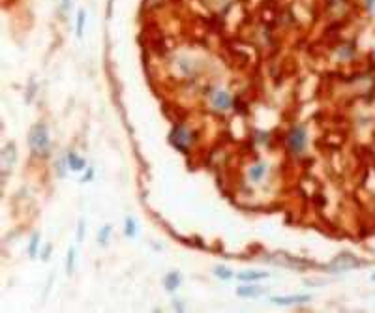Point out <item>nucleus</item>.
<instances>
[{
  "label": "nucleus",
  "instance_id": "1",
  "mask_svg": "<svg viewBox=\"0 0 375 313\" xmlns=\"http://www.w3.org/2000/svg\"><path fill=\"white\" fill-rule=\"evenodd\" d=\"M28 147L32 156L40 160H47L51 156V135L45 122H36L28 130Z\"/></svg>",
  "mask_w": 375,
  "mask_h": 313
},
{
  "label": "nucleus",
  "instance_id": "2",
  "mask_svg": "<svg viewBox=\"0 0 375 313\" xmlns=\"http://www.w3.org/2000/svg\"><path fill=\"white\" fill-rule=\"evenodd\" d=\"M285 145H287V150H289L293 156H300V154L306 152V147H308V132L306 128L296 124L287 132L285 135Z\"/></svg>",
  "mask_w": 375,
  "mask_h": 313
},
{
  "label": "nucleus",
  "instance_id": "3",
  "mask_svg": "<svg viewBox=\"0 0 375 313\" xmlns=\"http://www.w3.org/2000/svg\"><path fill=\"white\" fill-rule=\"evenodd\" d=\"M193 139H195L193 132L188 130L184 124H177V126H173V130L169 132V143H171L177 150H180V152H190L191 145H193Z\"/></svg>",
  "mask_w": 375,
  "mask_h": 313
},
{
  "label": "nucleus",
  "instance_id": "4",
  "mask_svg": "<svg viewBox=\"0 0 375 313\" xmlns=\"http://www.w3.org/2000/svg\"><path fill=\"white\" fill-rule=\"evenodd\" d=\"M358 265H360V261L356 259L353 254H340L329 265V270L330 272H345V270H351Z\"/></svg>",
  "mask_w": 375,
  "mask_h": 313
},
{
  "label": "nucleus",
  "instance_id": "5",
  "mask_svg": "<svg viewBox=\"0 0 375 313\" xmlns=\"http://www.w3.org/2000/svg\"><path fill=\"white\" fill-rule=\"evenodd\" d=\"M210 107L218 113H225L233 107V96L227 90H214L210 96Z\"/></svg>",
  "mask_w": 375,
  "mask_h": 313
},
{
  "label": "nucleus",
  "instance_id": "6",
  "mask_svg": "<svg viewBox=\"0 0 375 313\" xmlns=\"http://www.w3.org/2000/svg\"><path fill=\"white\" fill-rule=\"evenodd\" d=\"M15 161H17V147H15V143H8L2 150V174L4 176L12 171Z\"/></svg>",
  "mask_w": 375,
  "mask_h": 313
},
{
  "label": "nucleus",
  "instance_id": "7",
  "mask_svg": "<svg viewBox=\"0 0 375 313\" xmlns=\"http://www.w3.org/2000/svg\"><path fill=\"white\" fill-rule=\"evenodd\" d=\"M311 294H291V296H272L270 302L278 306H295V304H308Z\"/></svg>",
  "mask_w": 375,
  "mask_h": 313
},
{
  "label": "nucleus",
  "instance_id": "8",
  "mask_svg": "<svg viewBox=\"0 0 375 313\" xmlns=\"http://www.w3.org/2000/svg\"><path fill=\"white\" fill-rule=\"evenodd\" d=\"M266 171H269L266 163H264V161H257V163L250 165V169H248V180L253 182V184H259V182L264 178Z\"/></svg>",
  "mask_w": 375,
  "mask_h": 313
},
{
  "label": "nucleus",
  "instance_id": "9",
  "mask_svg": "<svg viewBox=\"0 0 375 313\" xmlns=\"http://www.w3.org/2000/svg\"><path fill=\"white\" fill-rule=\"evenodd\" d=\"M270 274L269 272H259V270H244V272L237 274V280L244 281V283H255V281L266 280Z\"/></svg>",
  "mask_w": 375,
  "mask_h": 313
},
{
  "label": "nucleus",
  "instance_id": "10",
  "mask_svg": "<svg viewBox=\"0 0 375 313\" xmlns=\"http://www.w3.org/2000/svg\"><path fill=\"white\" fill-rule=\"evenodd\" d=\"M68 167L70 171H75V173H83L86 171V160L83 156H79L77 152H68Z\"/></svg>",
  "mask_w": 375,
  "mask_h": 313
},
{
  "label": "nucleus",
  "instance_id": "11",
  "mask_svg": "<svg viewBox=\"0 0 375 313\" xmlns=\"http://www.w3.org/2000/svg\"><path fill=\"white\" fill-rule=\"evenodd\" d=\"M164 285L169 293H175L178 287L182 285V274L177 272V270H171L169 274H165L164 278Z\"/></svg>",
  "mask_w": 375,
  "mask_h": 313
},
{
  "label": "nucleus",
  "instance_id": "12",
  "mask_svg": "<svg viewBox=\"0 0 375 313\" xmlns=\"http://www.w3.org/2000/svg\"><path fill=\"white\" fill-rule=\"evenodd\" d=\"M264 293L263 287H257V285H242L237 289V294L242 296V298H253V296H261Z\"/></svg>",
  "mask_w": 375,
  "mask_h": 313
},
{
  "label": "nucleus",
  "instance_id": "13",
  "mask_svg": "<svg viewBox=\"0 0 375 313\" xmlns=\"http://www.w3.org/2000/svg\"><path fill=\"white\" fill-rule=\"evenodd\" d=\"M212 274L216 276L218 280H231V278H235V272L231 270L229 267H222V265H218V267H214V270H212Z\"/></svg>",
  "mask_w": 375,
  "mask_h": 313
},
{
  "label": "nucleus",
  "instance_id": "14",
  "mask_svg": "<svg viewBox=\"0 0 375 313\" xmlns=\"http://www.w3.org/2000/svg\"><path fill=\"white\" fill-rule=\"evenodd\" d=\"M111 233H113V225H105V227L99 229L98 231V244L99 246H107V244H109Z\"/></svg>",
  "mask_w": 375,
  "mask_h": 313
},
{
  "label": "nucleus",
  "instance_id": "15",
  "mask_svg": "<svg viewBox=\"0 0 375 313\" xmlns=\"http://www.w3.org/2000/svg\"><path fill=\"white\" fill-rule=\"evenodd\" d=\"M124 234L128 238H135V234H137V221L133 220V218H126Z\"/></svg>",
  "mask_w": 375,
  "mask_h": 313
},
{
  "label": "nucleus",
  "instance_id": "16",
  "mask_svg": "<svg viewBox=\"0 0 375 313\" xmlns=\"http://www.w3.org/2000/svg\"><path fill=\"white\" fill-rule=\"evenodd\" d=\"M38 249H40V233H34L32 240H30V244H28V255H30V257H36V255H38Z\"/></svg>",
  "mask_w": 375,
  "mask_h": 313
},
{
  "label": "nucleus",
  "instance_id": "17",
  "mask_svg": "<svg viewBox=\"0 0 375 313\" xmlns=\"http://www.w3.org/2000/svg\"><path fill=\"white\" fill-rule=\"evenodd\" d=\"M73 268H75V247H70L68 249V257H66V272L73 274Z\"/></svg>",
  "mask_w": 375,
  "mask_h": 313
},
{
  "label": "nucleus",
  "instance_id": "18",
  "mask_svg": "<svg viewBox=\"0 0 375 313\" xmlns=\"http://www.w3.org/2000/svg\"><path fill=\"white\" fill-rule=\"evenodd\" d=\"M85 23H86V14H85V10H81L79 14H77V36H79V38H83Z\"/></svg>",
  "mask_w": 375,
  "mask_h": 313
},
{
  "label": "nucleus",
  "instance_id": "19",
  "mask_svg": "<svg viewBox=\"0 0 375 313\" xmlns=\"http://www.w3.org/2000/svg\"><path fill=\"white\" fill-rule=\"evenodd\" d=\"M51 252H53V246H51V244H47V246L43 247V252H41V261H49V257H51Z\"/></svg>",
  "mask_w": 375,
  "mask_h": 313
},
{
  "label": "nucleus",
  "instance_id": "20",
  "mask_svg": "<svg viewBox=\"0 0 375 313\" xmlns=\"http://www.w3.org/2000/svg\"><path fill=\"white\" fill-rule=\"evenodd\" d=\"M92 178H94V169H86L85 176H83V180H81V182H90Z\"/></svg>",
  "mask_w": 375,
  "mask_h": 313
},
{
  "label": "nucleus",
  "instance_id": "21",
  "mask_svg": "<svg viewBox=\"0 0 375 313\" xmlns=\"http://www.w3.org/2000/svg\"><path fill=\"white\" fill-rule=\"evenodd\" d=\"M83 238H85V221L81 220L79 221V233H77V240L81 242Z\"/></svg>",
  "mask_w": 375,
  "mask_h": 313
},
{
  "label": "nucleus",
  "instance_id": "22",
  "mask_svg": "<svg viewBox=\"0 0 375 313\" xmlns=\"http://www.w3.org/2000/svg\"><path fill=\"white\" fill-rule=\"evenodd\" d=\"M371 280H373V281H375V274H373V276H371Z\"/></svg>",
  "mask_w": 375,
  "mask_h": 313
}]
</instances>
